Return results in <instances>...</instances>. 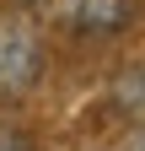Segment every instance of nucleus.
<instances>
[{
  "label": "nucleus",
  "mask_w": 145,
  "mask_h": 151,
  "mask_svg": "<svg viewBox=\"0 0 145 151\" xmlns=\"http://www.w3.org/2000/svg\"><path fill=\"white\" fill-rule=\"evenodd\" d=\"M43 70V43L38 32H32L27 16H0V92L6 97H16V92H27L32 81H38Z\"/></svg>",
  "instance_id": "1"
},
{
  "label": "nucleus",
  "mask_w": 145,
  "mask_h": 151,
  "mask_svg": "<svg viewBox=\"0 0 145 151\" xmlns=\"http://www.w3.org/2000/svg\"><path fill=\"white\" fill-rule=\"evenodd\" d=\"M59 22L75 27V32L107 38L129 22V0H59Z\"/></svg>",
  "instance_id": "2"
},
{
  "label": "nucleus",
  "mask_w": 145,
  "mask_h": 151,
  "mask_svg": "<svg viewBox=\"0 0 145 151\" xmlns=\"http://www.w3.org/2000/svg\"><path fill=\"white\" fill-rule=\"evenodd\" d=\"M113 97H118V108H124V113H140V119H145V60H140V65H129V70L118 76Z\"/></svg>",
  "instance_id": "3"
},
{
  "label": "nucleus",
  "mask_w": 145,
  "mask_h": 151,
  "mask_svg": "<svg viewBox=\"0 0 145 151\" xmlns=\"http://www.w3.org/2000/svg\"><path fill=\"white\" fill-rule=\"evenodd\" d=\"M0 151H32V135L22 124H0Z\"/></svg>",
  "instance_id": "4"
},
{
  "label": "nucleus",
  "mask_w": 145,
  "mask_h": 151,
  "mask_svg": "<svg viewBox=\"0 0 145 151\" xmlns=\"http://www.w3.org/2000/svg\"><path fill=\"white\" fill-rule=\"evenodd\" d=\"M129 151H145V135H134V146H129Z\"/></svg>",
  "instance_id": "5"
},
{
  "label": "nucleus",
  "mask_w": 145,
  "mask_h": 151,
  "mask_svg": "<svg viewBox=\"0 0 145 151\" xmlns=\"http://www.w3.org/2000/svg\"><path fill=\"white\" fill-rule=\"evenodd\" d=\"M16 6H32V0H16Z\"/></svg>",
  "instance_id": "6"
}]
</instances>
